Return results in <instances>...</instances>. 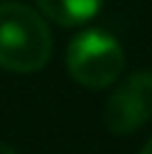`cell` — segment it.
<instances>
[{
    "label": "cell",
    "mask_w": 152,
    "mask_h": 154,
    "mask_svg": "<svg viewBox=\"0 0 152 154\" xmlns=\"http://www.w3.org/2000/svg\"><path fill=\"white\" fill-rule=\"evenodd\" d=\"M51 30L33 8L0 5V66L15 73L41 71L51 58Z\"/></svg>",
    "instance_id": "1"
},
{
    "label": "cell",
    "mask_w": 152,
    "mask_h": 154,
    "mask_svg": "<svg viewBox=\"0 0 152 154\" xmlns=\"http://www.w3.org/2000/svg\"><path fill=\"white\" fill-rule=\"evenodd\" d=\"M66 66L84 88H106L124 68V51L104 30H84L68 43Z\"/></svg>",
    "instance_id": "2"
},
{
    "label": "cell",
    "mask_w": 152,
    "mask_h": 154,
    "mask_svg": "<svg viewBox=\"0 0 152 154\" xmlns=\"http://www.w3.org/2000/svg\"><path fill=\"white\" fill-rule=\"evenodd\" d=\"M152 119V71H137L104 106V124L114 134H132Z\"/></svg>",
    "instance_id": "3"
},
{
    "label": "cell",
    "mask_w": 152,
    "mask_h": 154,
    "mask_svg": "<svg viewBox=\"0 0 152 154\" xmlns=\"http://www.w3.org/2000/svg\"><path fill=\"white\" fill-rule=\"evenodd\" d=\"M43 15L59 25H81L97 15L101 0H36Z\"/></svg>",
    "instance_id": "4"
},
{
    "label": "cell",
    "mask_w": 152,
    "mask_h": 154,
    "mask_svg": "<svg viewBox=\"0 0 152 154\" xmlns=\"http://www.w3.org/2000/svg\"><path fill=\"white\" fill-rule=\"evenodd\" d=\"M0 154H18V152L13 149V146H8V144H3V142H0Z\"/></svg>",
    "instance_id": "5"
},
{
    "label": "cell",
    "mask_w": 152,
    "mask_h": 154,
    "mask_svg": "<svg viewBox=\"0 0 152 154\" xmlns=\"http://www.w3.org/2000/svg\"><path fill=\"white\" fill-rule=\"evenodd\" d=\"M139 154H152V139H150V142L142 146V152H139Z\"/></svg>",
    "instance_id": "6"
}]
</instances>
